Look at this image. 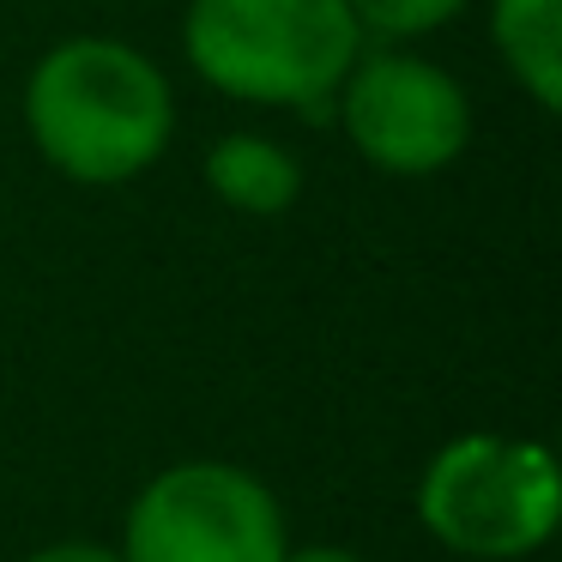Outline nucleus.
I'll return each instance as SVG.
<instances>
[{
    "label": "nucleus",
    "instance_id": "3",
    "mask_svg": "<svg viewBox=\"0 0 562 562\" xmlns=\"http://www.w3.org/2000/svg\"><path fill=\"white\" fill-rule=\"evenodd\" d=\"M562 477L544 441L472 429L429 453L417 477V526L465 562H526L550 544Z\"/></svg>",
    "mask_w": 562,
    "mask_h": 562
},
{
    "label": "nucleus",
    "instance_id": "9",
    "mask_svg": "<svg viewBox=\"0 0 562 562\" xmlns=\"http://www.w3.org/2000/svg\"><path fill=\"white\" fill-rule=\"evenodd\" d=\"M25 562H127L115 544H98V538H55V544L31 550Z\"/></svg>",
    "mask_w": 562,
    "mask_h": 562
},
{
    "label": "nucleus",
    "instance_id": "7",
    "mask_svg": "<svg viewBox=\"0 0 562 562\" xmlns=\"http://www.w3.org/2000/svg\"><path fill=\"white\" fill-rule=\"evenodd\" d=\"M484 31H490L502 74L544 115L557 110L562 103V0H490Z\"/></svg>",
    "mask_w": 562,
    "mask_h": 562
},
{
    "label": "nucleus",
    "instance_id": "4",
    "mask_svg": "<svg viewBox=\"0 0 562 562\" xmlns=\"http://www.w3.org/2000/svg\"><path fill=\"white\" fill-rule=\"evenodd\" d=\"M327 115L345 146L381 176H441L472 146V98L412 43H363Z\"/></svg>",
    "mask_w": 562,
    "mask_h": 562
},
{
    "label": "nucleus",
    "instance_id": "1",
    "mask_svg": "<svg viewBox=\"0 0 562 562\" xmlns=\"http://www.w3.org/2000/svg\"><path fill=\"white\" fill-rule=\"evenodd\" d=\"M25 134L79 188L139 182L176 139V86L139 43L79 31L31 61Z\"/></svg>",
    "mask_w": 562,
    "mask_h": 562
},
{
    "label": "nucleus",
    "instance_id": "10",
    "mask_svg": "<svg viewBox=\"0 0 562 562\" xmlns=\"http://www.w3.org/2000/svg\"><path fill=\"white\" fill-rule=\"evenodd\" d=\"M284 562H369V557H357L351 544H291Z\"/></svg>",
    "mask_w": 562,
    "mask_h": 562
},
{
    "label": "nucleus",
    "instance_id": "8",
    "mask_svg": "<svg viewBox=\"0 0 562 562\" xmlns=\"http://www.w3.org/2000/svg\"><path fill=\"white\" fill-rule=\"evenodd\" d=\"M345 7L369 43H417L465 13V0H345Z\"/></svg>",
    "mask_w": 562,
    "mask_h": 562
},
{
    "label": "nucleus",
    "instance_id": "6",
    "mask_svg": "<svg viewBox=\"0 0 562 562\" xmlns=\"http://www.w3.org/2000/svg\"><path fill=\"white\" fill-rule=\"evenodd\" d=\"M200 182L218 200L224 212H243V218H284V212L303 200V158H296L284 139L255 134V127H231L206 146L200 158Z\"/></svg>",
    "mask_w": 562,
    "mask_h": 562
},
{
    "label": "nucleus",
    "instance_id": "5",
    "mask_svg": "<svg viewBox=\"0 0 562 562\" xmlns=\"http://www.w3.org/2000/svg\"><path fill=\"white\" fill-rule=\"evenodd\" d=\"M127 562H284L291 532L267 477L236 460H176L122 514Z\"/></svg>",
    "mask_w": 562,
    "mask_h": 562
},
{
    "label": "nucleus",
    "instance_id": "2",
    "mask_svg": "<svg viewBox=\"0 0 562 562\" xmlns=\"http://www.w3.org/2000/svg\"><path fill=\"white\" fill-rule=\"evenodd\" d=\"M363 43L345 0H188L182 13V61L248 110L327 115Z\"/></svg>",
    "mask_w": 562,
    "mask_h": 562
}]
</instances>
